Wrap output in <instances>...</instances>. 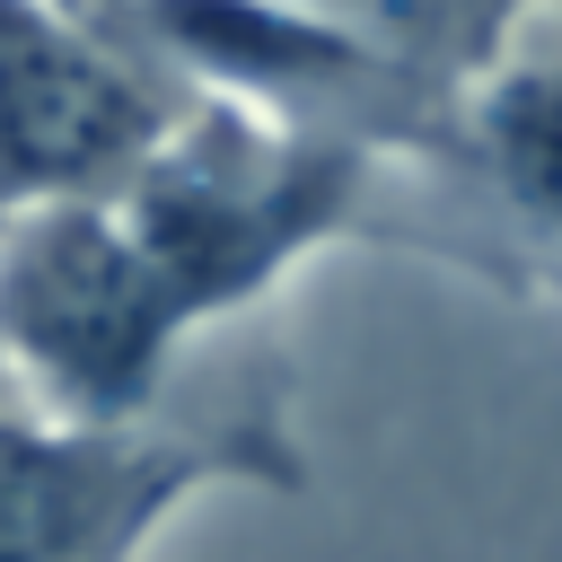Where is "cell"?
<instances>
[{"label": "cell", "mask_w": 562, "mask_h": 562, "mask_svg": "<svg viewBox=\"0 0 562 562\" xmlns=\"http://www.w3.org/2000/svg\"><path fill=\"white\" fill-rule=\"evenodd\" d=\"M378 246L562 307V0L457 88L439 149L386 176Z\"/></svg>", "instance_id": "obj_3"}, {"label": "cell", "mask_w": 562, "mask_h": 562, "mask_svg": "<svg viewBox=\"0 0 562 562\" xmlns=\"http://www.w3.org/2000/svg\"><path fill=\"white\" fill-rule=\"evenodd\" d=\"M307 492V439L281 351L237 325L193 360L176 404L132 422L0 404V562H140L202 492Z\"/></svg>", "instance_id": "obj_2"}, {"label": "cell", "mask_w": 562, "mask_h": 562, "mask_svg": "<svg viewBox=\"0 0 562 562\" xmlns=\"http://www.w3.org/2000/svg\"><path fill=\"white\" fill-rule=\"evenodd\" d=\"M378 149L193 88L132 176L0 220V369L44 413H158L299 263L378 237Z\"/></svg>", "instance_id": "obj_1"}, {"label": "cell", "mask_w": 562, "mask_h": 562, "mask_svg": "<svg viewBox=\"0 0 562 562\" xmlns=\"http://www.w3.org/2000/svg\"><path fill=\"white\" fill-rule=\"evenodd\" d=\"M79 9H105V0H79Z\"/></svg>", "instance_id": "obj_7"}, {"label": "cell", "mask_w": 562, "mask_h": 562, "mask_svg": "<svg viewBox=\"0 0 562 562\" xmlns=\"http://www.w3.org/2000/svg\"><path fill=\"white\" fill-rule=\"evenodd\" d=\"M184 105L193 79L140 53L114 18L79 0H0V220L105 193Z\"/></svg>", "instance_id": "obj_4"}, {"label": "cell", "mask_w": 562, "mask_h": 562, "mask_svg": "<svg viewBox=\"0 0 562 562\" xmlns=\"http://www.w3.org/2000/svg\"><path fill=\"white\" fill-rule=\"evenodd\" d=\"M9 395H18V386H9V369H0V404H9Z\"/></svg>", "instance_id": "obj_6"}, {"label": "cell", "mask_w": 562, "mask_h": 562, "mask_svg": "<svg viewBox=\"0 0 562 562\" xmlns=\"http://www.w3.org/2000/svg\"><path fill=\"white\" fill-rule=\"evenodd\" d=\"M307 18L342 26L351 44L386 53L395 70H413L422 88L457 97L483 61H501V44L544 9V0H299Z\"/></svg>", "instance_id": "obj_5"}]
</instances>
